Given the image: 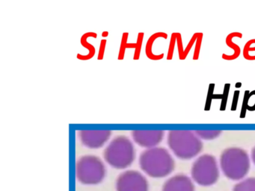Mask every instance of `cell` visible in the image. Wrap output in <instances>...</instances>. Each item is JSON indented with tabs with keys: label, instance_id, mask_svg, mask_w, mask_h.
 Returning <instances> with one entry per match:
<instances>
[{
	"label": "cell",
	"instance_id": "1",
	"mask_svg": "<svg viewBox=\"0 0 255 191\" xmlns=\"http://www.w3.org/2000/svg\"><path fill=\"white\" fill-rule=\"evenodd\" d=\"M138 163L146 175L155 179L169 176L175 167V161L169 151L160 146L143 151Z\"/></svg>",
	"mask_w": 255,
	"mask_h": 191
},
{
	"label": "cell",
	"instance_id": "2",
	"mask_svg": "<svg viewBox=\"0 0 255 191\" xmlns=\"http://www.w3.org/2000/svg\"><path fill=\"white\" fill-rule=\"evenodd\" d=\"M167 143L172 153L179 159L190 160L202 152L203 142L191 130H170Z\"/></svg>",
	"mask_w": 255,
	"mask_h": 191
},
{
	"label": "cell",
	"instance_id": "3",
	"mask_svg": "<svg viewBox=\"0 0 255 191\" xmlns=\"http://www.w3.org/2000/svg\"><path fill=\"white\" fill-rule=\"evenodd\" d=\"M219 167L228 179L239 182L245 179L249 173L251 158L247 151L243 148H227L221 153Z\"/></svg>",
	"mask_w": 255,
	"mask_h": 191
},
{
	"label": "cell",
	"instance_id": "4",
	"mask_svg": "<svg viewBox=\"0 0 255 191\" xmlns=\"http://www.w3.org/2000/svg\"><path fill=\"white\" fill-rule=\"evenodd\" d=\"M104 158L113 168H128L135 158V149L132 140L126 136H116L104 149Z\"/></svg>",
	"mask_w": 255,
	"mask_h": 191
},
{
	"label": "cell",
	"instance_id": "5",
	"mask_svg": "<svg viewBox=\"0 0 255 191\" xmlns=\"http://www.w3.org/2000/svg\"><path fill=\"white\" fill-rule=\"evenodd\" d=\"M220 167L214 155L204 154L195 159L191 167V178L201 186H211L218 182Z\"/></svg>",
	"mask_w": 255,
	"mask_h": 191
},
{
	"label": "cell",
	"instance_id": "6",
	"mask_svg": "<svg viewBox=\"0 0 255 191\" xmlns=\"http://www.w3.org/2000/svg\"><path fill=\"white\" fill-rule=\"evenodd\" d=\"M107 173L105 164L99 157L83 155L76 164V174L83 185H96L104 181Z\"/></svg>",
	"mask_w": 255,
	"mask_h": 191
},
{
	"label": "cell",
	"instance_id": "7",
	"mask_svg": "<svg viewBox=\"0 0 255 191\" xmlns=\"http://www.w3.org/2000/svg\"><path fill=\"white\" fill-rule=\"evenodd\" d=\"M117 191H149V184L144 175L136 170H127L118 177Z\"/></svg>",
	"mask_w": 255,
	"mask_h": 191
},
{
	"label": "cell",
	"instance_id": "8",
	"mask_svg": "<svg viewBox=\"0 0 255 191\" xmlns=\"http://www.w3.org/2000/svg\"><path fill=\"white\" fill-rule=\"evenodd\" d=\"M111 134L110 130H80L78 132L82 144L92 149L103 147L110 140Z\"/></svg>",
	"mask_w": 255,
	"mask_h": 191
},
{
	"label": "cell",
	"instance_id": "9",
	"mask_svg": "<svg viewBox=\"0 0 255 191\" xmlns=\"http://www.w3.org/2000/svg\"><path fill=\"white\" fill-rule=\"evenodd\" d=\"M132 140L138 146L151 149L159 146L165 137L163 130H134L131 132Z\"/></svg>",
	"mask_w": 255,
	"mask_h": 191
},
{
	"label": "cell",
	"instance_id": "10",
	"mask_svg": "<svg viewBox=\"0 0 255 191\" xmlns=\"http://www.w3.org/2000/svg\"><path fill=\"white\" fill-rule=\"evenodd\" d=\"M162 191H195V182L187 175H174L165 181Z\"/></svg>",
	"mask_w": 255,
	"mask_h": 191
},
{
	"label": "cell",
	"instance_id": "11",
	"mask_svg": "<svg viewBox=\"0 0 255 191\" xmlns=\"http://www.w3.org/2000/svg\"><path fill=\"white\" fill-rule=\"evenodd\" d=\"M237 37V38H242L243 37V34L240 32H231L228 34L225 39V43L228 47L231 48L233 49V52L231 54H222V58L224 60L226 61H233V60L237 59L239 58L240 54H241V49H240V46L237 43H234L233 41V39Z\"/></svg>",
	"mask_w": 255,
	"mask_h": 191
},
{
	"label": "cell",
	"instance_id": "12",
	"mask_svg": "<svg viewBox=\"0 0 255 191\" xmlns=\"http://www.w3.org/2000/svg\"><path fill=\"white\" fill-rule=\"evenodd\" d=\"M247 110L251 112L255 110V90L252 91H249V90L245 91L240 114L241 119L246 117Z\"/></svg>",
	"mask_w": 255,
	"mask_h": 191
},
{
	"label": "cell",
	"instance_id": "13",
	"mask_svg": "<svg viewBox=\"0 0 255 191\" xmlns=\"http://www.w3.org/2000/svg\"><path fill=\"white\" fill-rule=\"evenodd\" d=\"M233 191H255V178H245L239 181L234 185Z\"/></svg>",
	"mask_w": 255,
	"mask_h": 191
},
{
	"label": "cell",
	"instance_id": "14",
	"mask_svg": "<svg viewBox=\"0 0 255 191\" xmlns=\"http://www.w3.org/2000/svg\"><path fill=\"white\" fill-rule=\"evenodd\" d=\"M195 131L201 140H212L218 138L222 134L221 130H196Z\"/></svg>",
	"mask_w": 255,
	"mask_h": 191
},
{
	"label": "cell",
	"instance_id": "15",
	"mask_svg": "<svg viewBox=\"0 0 255 191\" xmlns=\"http://www.w3.org/2000/svg\"><path fill=\"white\" fill-rule=\"evenodd\" d=\"M252 52H255V39L248 40L243 49V55L245 59L248 61H255V57Z\"/></svg>",
	"mask_w": 255,
	"mask_h": 191
},
{
	"label": "cell",
	"instance_id": "16",
	"mask_svg": "<svg viewBox=\"0 0 255 191\" xmlns=\"http://www.w3.org/2000/svg\"><path fill=\"white\" fill-rule=\"evenodd\" d=\"M230 89H231V84H225V86H224L223 93L222 94V98H221L220 108H219L221 111H224V110H226Z\"/></svg>",
	"mask_w": 255,
	"mask_h": 191
},
{
	"label": "cell",
	"instance_id": "17",
	"mask_svg": "<svg viewBox=\"0 0 255 191\" xmlns=\"http://www.w3.org/2000/svg\"><path fill=\"white\" fill-rule=\"evenodd\" d=\"M198 33H195L191 37L190 40H189V43H188L187 46L185 48L184 50H183V55L180 57V60L186 59L187 58L188 55H189V52H190L191 49L193 47L194 45L195 44V42H196L197 38H198Z\"/></svg>",
	"mask_w": 255,
	"mask_h": 191
},
{
	"label": "cell",
	"instance_id": "18",
	"mask_svg": "<svg viewBox=\"0 0 255 191\" xmlns=\"http://www.w3.org/2000/svg\"><path fill=\"white\" fill-rule=\"evenodd\" d=\"M215 84L211 83L209 85L208 92H207V99H206L204 110L208 111L211 108L212 101L213 100V94H214Z\"/></svg>",
	"mask_w": 255,
	"mask_h": 191
},
{
	"label": "cell",
	"instance_id": "19",
	"mask_svg": "<svg viewBox=\"0 0 255 191\" xmlns=\"http://www.w3.org/2000/svg\"><path fill=\"white\" fill-rule=\"evenodd\" d=\"M177 33L174 32L171 34V40H170L169 46H168V55H167V59L171 60L174 55V49H175L176 44H177Z\"/></svg>",
	"mask_w": 255,
	"mask_h": 191
},
{
	"label": "cell",
	"instance_id": "20",
	"mask_svg": "<svg viewBox=\"0 0 255 191\" xmlns=\"http://www.w3.org/2000/svg\"><path fill=\"white\" fill-rule=\"evenodd\" d=\"M202 40L203 33L199 32L198 33V38H197L196 42H195V49H194L193 56H192V59H193L194 61H196V60L199 58Z\"/></svg>",
	"mask_w": 255,
	"mask_h": 191
},
{
	"label": "cell",
	"instance_id": "21",
	"mask_svg": "<svg viewBox=\"0 0 255 191\" xmlns=\"http://www.w3.org/2000/svg\"><path fill=\"white\" fill-rule=\"evenodd\" d=\"M240 91L239 90H236L234 92L233 96L232 104H231V111H235L237 108V104H238L239 98H240Z\"/></svg>",
	"mask_w": 255,
	"mask_h": 191
},
{
	"label": "cell",
	"instance_id": "22",
	"mask_svg": "<svg viewBox=\"0 0 255 191\" xmlns=\"http://www.w3.org/2000/svg\"><path fill=\"white\" fill-rule=\"evenodd\" d=\"M251 160L255 165V146L252 148V151H251Z\"/></svg>",
	"mask_w": 255,
	"mask_h": 191
},
{
	"label": "cell",
	"instance_id": "23",
	"mask_svg": "<svg viewBox=\"0 0 255 191\" xmlns=\"http://www.w3.org/2000/svg\"><path fill=\"white\" fill-rule=\"evenodd\" d=\"M242 84L240 83V82H237V83H236L235 87L237 88H241Z\"/></svg>",
	"mask_w": 255,
	"mask_h": 191
}]
</instances>
